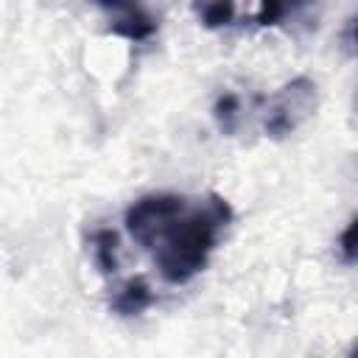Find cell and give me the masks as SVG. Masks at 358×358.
I'll use <instances>...</instances> for the list:
<instances>
[{"instance_id":"10","label":"cell","mask_w":358,"mask_h":358,"mask_svg":"<svg viewBox=\"0 0 358 358\" xmlns=\"http://www.w3.org/2000/svg\"><path fill=\"white\" fill-rule=\"evenodd\" d=\"M282 14H285V6H280V3H263L260 14H257V22L260 25H274Z\"/></svg>"},{"instance_id":"4","label":"cell","mask_w":358,"mask_h":358,"mask_svg":"<svg viewBox=\"0 0 358 358\" xmlns=\"http://www.w3.org/2000/svg\"><path fill=\"white\" fill-rule=\"evenodd\" d=\"M109 14V31L129 39V42H145L148 36L157 34V20L134 3H103L101 6Z\"/></svg>"},{"instance_id":"7","label":"cell","mask_w":358,"mask_h":358,"mask_svg":"<svg viewBox=\"0 0 358 358\" xmlns=\"http://www.w3.org/2000/svg\"><path fill=\"white\" fill-rule=\"evenodd\" d=\"M213 115H215L218 129H221L224 134H232V131H235V126H238V117H241L238 95H235V92H224V95H218Z\"/></svg>"},{"instance_id":"6","label":"cell","mask_w":358,"mask_h":358,"mask_svg":"<svg viewBox=\"0 0 358 358\" xmlns=\"http://www.w3.org/2000/svg\"><path fill=\"white\" fill-rule=\"evenodd\" d=\"M92 260L101 274L117 271V235L112 229H98L92 235Z\"/></svg>"},{"instance_id":"1","label":"cell","mask_w":358,"mask_h":358,"mask_svg":"<svg viewBox=\"0 0 358 358\" xmlns=\"http://www.w3.org/2000/svg\"><path fill=\"white\" fill-rule=\"evenodd\" d=\"M232 221V207L224 196L207 193L193 207L187 204L185 213L165 229V235L154 246V263L165 282L182 285L193 280L210 260V252L218 243L221 229Z\"/></svg>"},{"instance_id":"2","label":"cell","mask_w":358,"mask_h":358,"mask_svg":"<svg viewBox=\"0 0 358 358\" xmlns=\"http://www.w3.org/2000/svg\"><path fill=\"white\" fill-rule=\"evenodd\" d=\"M319 103V92L316 84L305 76L291 78L288 84H282L266 106V134L280 140L291 131H296L313 112Z\"/></svg>"},{"instance_id":"12","label":"cell","mask_w":358,"mask_h":358,"mask_svg":"<svg viewBox=\"0 0 358 358\" xmlns=\"http://www.w3.org/2000/svg\"><path fill=\"white\" fill-rule=\"evenodd\" d=\"M352 34H355V42H358V20H355V28H352Z\"/></svg>"},{"instance_id":"11","label":"cell","mask_w":358,"mask_h":358,"mask_svg":"<svg viewBox=\"0 0 358 358\" xmlns=\"http://www.w3.org/2000/svg\"><path fill=\"white\" fill-rule=\"evenodd\" d=\"M350 358H358V341L352 344V352H350Z\"/></svg>"},{"instance_id":"3","label":"cell","mask_w":358,"mask_h":358,"mask_svg":"<svg viewBox=\"0 0 358 358\" xmlns=\"http://www.w3.org/2000/svg\"><path fill=\"white\" fill-rule=\"evenodd\" d=\"M187 207V199L185 196H176V193H148L143 199H137L129 210H126V229L129 235L145 246V249H154L157 241L165 235V229L185 213Z\"/></svg>"},{"instance_id":"5","label":"cell","mask_w":358,"mask_h":358,"mask_svg":"<svg viewBox=\"0 0 358 358\" xmlns=\"http://www.w3.org/2000/svg\"><path fill=\"white\" fill-rule=\"evenodd\" d=\"M151 302H154V291H151L148 280H145L143 274H137V277H129V280L117 288V294L112 296V310H115L117 316H137V313H143Z\"/></svg>"},{"instance_id":"9","label":"cell","mask_w":358,"mask_h":358,"mask_svg":"<svg viewBox=\"0 0 358 358\" xmlns=\"http://www.w3.org/2000/svg\"><path fill=\"white\" fill-rule=\"evenodd\" d=\"M338 252L347 263H358V218L347 224V229L338 238Z\"/></svg>"},{"instance_id":"8","label":"cell","mask_w":358,"mask_h":358,"mask_svg":"<svg viewBox=\"0 0 358 358\" xmlns=\"http://www.w3.org/2000/svg\"><path fill=\"white\" fill-rule=\"evenodd\" d=\"M196 14H199V20L207 25V28H221V25H229L232 22V17H235V6L232 3H201V6H196Z\"/></svg>"}]
</instances>
